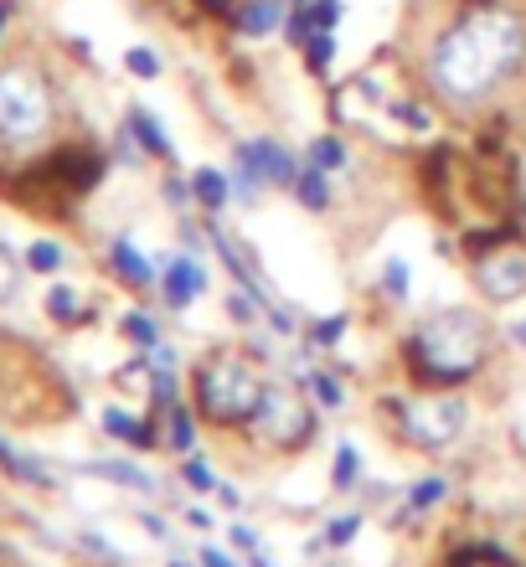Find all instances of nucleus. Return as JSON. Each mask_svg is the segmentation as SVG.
Listing matches in <instances>:
<instances>
[{"label":"nucleus","mask_w":526,"mask_h":567,"mask_svg":"<svg viewBox=\"0 0 526 567\" xmlns=\"http://www.w3.org/2000/svg\"><path fill=\"white\" fill-rule=\"evenodd\" d=\"M130 336H135V341H145V346H155V326H151V320H140V315L130 320Z\"/></svg>","instance_id":"28"},{"label":"nucleus","mask_w":526,"mask_h":567,"mask_svg":"<svg viewBox=\"0 0 526 567\" xmlns=\"http://www.w3.org/2000/svg\"><path fill=\"white\" fill-rule=\"evenodd\" d=\"M233 542L248 547V553H258V532H248V526H233Z\"/></svg>","instance_id":"30"},{"label":"nucleus","mask_w":526,"mask_h":567,"mask_svg":"<svg viewBox=\"0 0 526 567\" xmlns=\"http://www.w3.org/2000/svg\"><path fill=\"white\" fill-rule=\"evenodd\" d=\"M166 444L171 449H181V454H186V449L196 444V429H192V408H181V403H166Z\"/></svg>","instance_id":"17"},{"label":"nucleus","mask_w":526,"mask_h":567,"mask_svg":"<svg viewBox=\"0 0 526 567\" xmlns=\"http://www.w3.org/2000/svg\"><path fill=\"white\" fill-rule=\"evenodd\" d=\"M516 341H522V346H526V320H522V326H516Z\"/></svg>","instance_id":"34"},{"label":"nucleus","mask_w":526,"mask_h":567,"mask_svg":"<svg viewBox=\"0 0 526 567\" xmlns=\"http://www.w3.org/2000/svg\"><path fill=\"white\" fill-rule=\"evenodd\" d=\"M186 485L192 491H217V475H212L207 460H186Z\"/></svg>","instance_id":"23"},{"label":"nucleus","mask_w":526,"mask_h":567,"mask_svg":"<svg viewBox=\"0 0 526 567\" xmlns=\"http://www.w3.org/2000/svg\"><path fill=\"white\" fill-rule=\"evenodd\" d=\"M202 567H233V563H227V553H202Z\"/></svg>","instance_id":"33"},{"label":"nucleus","mask_w":526,"mask_h":567,"mask_svg":"<svg viewBox=\"0 0 526 567\" xmlns=\"http://www.w3.org/2000/svg\"><path fill=\"white\" fill-rule=\"evenodd\" d=\"M161 289H166V299L181 310V305H192V299L207 289V269H202L192 254H181V258H171L166 269H161Z\"/></svg>","instance_id":"10"},{"label":"nucleus","mask_w":526,"mask_h":567,"mask_svg":"<svg viewBox=\"0 0 526 567\" xmlns=\"http://www.w3.org/2000/svg\"><path fill=\"white\" fill-rule=\"evenodd\" d=\"M264 388L269 382H258V372L243 357H212L196 372V408L212 423H254L258 403H264Z\"/></svg>","instance_id":"4"},{"label":"nucleus","mask_w":526,"mask_h":567,"mask_svg":"<svg viewBox=\"0 0 526 567\" xmlns=\"http://www.w3.org/2000/svg\"><path fill=\"white\" fill-rule=\"evenodd\" d=\"M124 130H130V140H135L145 155H155V161H176V145H171L166 124L155 120L151 109H130V120H124Z\"/></svg>","instance_id":"11"},{"label":"nucleus","mask_w":526,"mask_h":567,"mask_svg":"<svg viewBox=\"0 0 526 567\" xmlns=\"http://www.w3.org/2000/svg\"><path fill=\"white\" fill-rule=\"evenodd\" d=\"M58 120V99L42 68L6 62L0 68V145H37Z\"/></svg>","instance_id":"3"},{"label":"nucleus","mask_w":526,"mask_h":567,"mask_svg":"<svg viewBox=\"0 0 526 567\" xmlns=\"http://www.w3.org/2000/svg\"><path fill=\"white\" fill-rule=\"evenodd\" d=\"M351 532H357V516H347V522H336V526H331V542H347Z\"/></svg>","instance_id":"31"},{"label":"nucleus","mask_w":526,"mask_h":567,"mask_svg":"<svg viewBox=\"0 0 526 567\" xmlns=\"http://www.w3.org/2000/svg\"><path fill=\"white\" fill-rule=\"evenodd\" d=\"M475 284H481L491 299H522L526 295V248L522 243H501L475 264Z\"/></svg>","instance_id":"8"},{"label":"nucleus","mask_w":526,"mask_h":567,"mask_svg":"<svg viewBox=\"0 0 526 567\" xmlns=\"http://www.w3.org/2000/svg\"><path fill=\"white\" fill-rule=\"evenodd\" d=\"M526 68V16L506 0L465 6L423 52V83L439 104L481 109Z\"/></svg>","instance_id":"1"},{"label":"nucleus","mask_w":526,"mask_h":567,"mask_svg":"<svg viewBox=\"0 0 526 567\" xmlns=\"http://www.w3.org/2000/svg\"><path fill=\"white\" fill-rule=\"evenodd\" d=\"M31 269H42V274H52V269H58V264H62V248H58V243H31Z\"/></svg>","instance_id":"22"},{"label":"nucleus","mask_w":526,"mask_h":567,"mask_svg":"<svg viewBox=\"0 0 526 567\" xmlns=\"http://www.w3.org/2000/svg\"><path fill=\"white\" fill-rule=\"evenodd\" d=\"M465 423H470L465 398H450V392H429V398H408L403 403V439L429 449V454L450 449L465 433Z\"/></svg>","instance_id":"7"},{"label":"nucleus","mask_w":526,"mask_h":567,"mask_svg":"<svg viewBox=\"0 0 526 567\" xmlns=\"http://www.w3.org/2000/svg\"><path fill=\"white\" fill-rule=\"evenodd\" d=\"M300 155L289 145H279V140L258 135V140H243L238 150H233V192L238 196H258L264 186H285V192H295V181H300Z\"/></svg>","instance_id":"5"},{"label":"nucleus","mask_w":526,"mask_h":567,"mask_svg":"<svg viewBox=\"0 0 526 567\" xmlns=\"http://www.w3.org/2000/svg\"><path fill=\"white\" fill-rule=\"evenodd\" d=\"M439 495H444V480H429V485H419V491H413V511H423V506H434Z\"/></svg>","instance_id":"25"},{"label":"nucleus","mask_w":526,"mask_h":567,"mask_svg":"<svg viewBox=\"0 0 526 567\" xmlns=\"http://www.w3.org/2000/svg\"><path fill=\"white\" fill-rule=\"evenodd\" d=\"M300 58H305V68H310L316 78H331V68H336V31H316V37L300 47Z\"/></svg>","instance_id":"16"},{"label":"nucleus","mask_w":526,"mask_h":567,"mask_svg":"<svg viewBox=\"0 0 526 567\" xmlns=\"http://www.w3.org/2000/svg\"><path fill=\"white\" fill-rule=\"evenodd\" d=\"M357 485V449L341 444L336 449V491H351Z\"/></svg>","instance_id":"20"},{"label":"nucleus","mask_w":526,"mask_h":567,"mask_svg":"<svg viewBox=\"0 0 526 567\" xmlns=\"http://www.w3.org/2000/svg\"><path fill=\"white\" fill-rule=\"evenodd\" d=\"M114 269H120L124 279L135 284V289H151V284H155L151 264L140 258V248H135V243H130V238H120V243H114Z\"/></svg>","instance_id":"15"},{"label":"nucleus","mask_w":526,"mask_h":567,"mask_svg":"<svg viewBox=\"0 0 526 567\" xmlns=\"http://www.w3.org/2000/svg\"><path fill=\"white\" fill-rule=\"evenodd\" d=\"M202 6H207L212 16H233V6H238V0H202Z\"/></svg>","instance_id":"32"},{"label":"nucleus","mask_w":526,"mask_h":567,"mask_svg":"<svg viewBox=\"0 0 526 567\" xmlns=\"http://www.w3.org/2000/svg\"><path fill=\"white\" fill-rule=\"evenodd\" d=\"M408 279H413V274H408V264H403V258H392V264H388V295L403 299L408 295Z\"/></svg>","instance_id":"24"},{"label":"nucleus","mask_w":526,"mask_h":567,"mask_svg":"<svg viewBox=\"0 0 526 567\" xmlns=\"http://www.w3.org/2000/svg\"><path fill=\"white\" fill-rule=\"evenodd\" d=\"M11 289H16V264H11L6 254H0V299L11 295Z\"/></svg>","instance_id":"27"},{"label":"nucleus","mask_w":526,"mask_h":567,"mask_svg":"<svg viewBox=\"0 0 526 567\" xmlns=\"http://www.w3.org/2000/svg\"><path fill=\"white\" fill-rule=\"evenodd\" d=\"M254 433L269 449H305L310 433H316V413H310V403H305L289 382H269V388H264V403H258V413H254Z\"/></svg>","instance_id":"6"},{"label":"nucleus","mask_w":526,"mask_h":567,"mask_svg":"<svg viewBox=\"0 0 526 567\" xmlns=\"http://www.w3.org/2000/svg\"><path fill=\"white\" fill-rule=\"evenodd\" d=\"M289 0H238L233 6V31L243 42H264V37H285Z\"/></svg>","instance_id":"9"},{"label":"nucleus","mask_w":526,"mask_h":567,"mask_svg":"<svg viewBox=\"0 0 526 567\" xmlns=\"http://www.w3.org/2000/svg\"><path fill=\"white\" fill-rule=\"evenodd\" d=\"M233 196H238V192H233V176H227V171H212V165H202V171L192 176V202H196V207L223 212Z\"/></svg>","instance_id":"12"},{"label":"nucleus","mask_w":526,"mask_h":567,"mask_svg":"<svg viewBox=\"0 0 526 567\" xmlns=\"http://www.w3.org/2000/svg\"><path fill=\"white\" fill-rule=\"evenodd\" d=\"M347 330V320H326V326H316V341H336Z\"/></svg>","instance_id":"29"},{"label":"nucleus","mask_w":526,"mask_h":567,"mask_svg":"<svg viewBox=\"0 0 526 567\" xmlns=\"http://www.w3.org/2000/svg\"><path fill=\"white\" fill-rule=\"evenodd\" d=\"M413 361H419V372L439 377V382H460L485 361V326L470 310L434 315L413 336Z\"/></svg>","instance_id":"2"},{"label":"nucleus","mask_w":526,"mask_h":567,"mask_svg":"<svg viewBox=\"0 0 526 567\" xmlns=\"http://www.w3.org/2000/svg\"><path fill=\"white\" fill-rule=\"evenodd\" d=\"M124 68H130L140 83H155V78L166 73V62H161V52H155V47H130V52H124Z\"/></svg>","instance_id":"19"},{"label":"nucleus","mask_w":526,"mask_h":567,"mask_svg":"<svg viewBox=\"0 0 526 567\" xmlns=\"http://www.w3.org/2000/svg\"><path fill=\"white\" fill-rule=\"evenodd\" d=\"M305 161L336 176V171H347V161H351V155H347V140H341V135H316V140H310V150H305Z\"/></svg>","instance_id":"14"},{"label":"nucleus","mask_w":526,"mask_h":567,"mask_svg":"<svg viewBox=\"0 0 526 567\" xmlns=\"http://www.w3.org/2000/svg\"><path fill=\"white\" fill-rule=\"evenodd\" d=\"M104 423H109V433H120L124 444H135V449H151L155 439H151V429H145V423H135L130 419V413H120V408H109L104 413Z\"/></svg>","instance_id":"18"},{"label":"nucleus","mask_w":526,"mask_h":567,"mask_svg":"<svg viewBox=\"0 0 526 567\" xmlns=\"http://www.w3.org/2000/svg\"><path fill=\"white\" fill-rule=\"evenodd\" d=\"M310 388H316V398H320L326 408H341V403H347V392H341V382H336V377H326V372L310 377Z\"/></svg>","instance_id":"21"},{"label":"nucleus","mask_w":526,"mask_h":567,"mask_svg":"<svg viewBox=\"0 0 526 567\" xmlns=\"http://www.w3.org/2000/svg\"><path fill=\"white\" fill-rule=\"evenodd\" d=\"M73 305H78V299L73 295H68V289H58V295H52V315H58V320H73Z\"/></svg>","instance_id":"26"},{"label":"nucleus","mask_w":526,"mask_h":567,"mask_svg":"<svg viewBox=\"0 0 526 567\" xmlns=\"http://www.w3.org/2000/svg\"><path fill=\"white\" fill-rule=\"evenodd\" d=\"M295 196H300L310 212H326V207H331V196H336L331 192V171H320V165L305 161L300 165V181H295Z\"/></svg>","instance_id":"13"},{"label":"nucleus","mask_w":526,"mask_h":567,"mask_svg":"<svg viewBox=\"0 0 526 567\" xmlns=\"http://www.w3.org/2000/svg\"><path fill=\"white\" fill-rule=\"evenodd\" d=\"M176 567H181V563H176Z\"/></svg>","instance_id":"35"}]
</instances>
